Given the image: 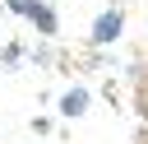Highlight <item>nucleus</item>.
<instances>
[{"instance_id": "obj_1", "label": "nucleus", "mask_w": 148, "mask_h": 144, "mask_svg": "<svg viewBox=\"0 0 148 144\" xmlns=\"http://www.w3.org/2000/svg\"><path fill=\"white\" fill-rule=\"evenodd\" d=\"M5 9H14V14H23V19H32L37 23V33L42 37H56V9L51 5H42V0H5Z\"/></svg>"}, {"instance_id": "obj_2", "label": "nucleus", "mask_w": 148, "mask_h": 144, "mask_svg": "<svg viewBox=\"0 0 148 144\" xmlns=\"http://www.w3.org/2000/svg\"><path fill=\"white\" fill-rule=\"evenodd\" d=\"M120 28H125V14H120V9H102V14L92 19V42H97V46H111V42L120 37Z\"/></svg>"}, {"instance_id": "obj_3", "label": "nucleus", "mask_w": 148, "mask_h": 144, "mask_svg": "<svg viewBox=\"0 0 148 144\" xmlns=\"http://www.w3.org/2000/svg\"><path fill=\"white\" fill-rule=\"evenodd\" d=\"M88 102H92V93H88V88H69V93L60 98V116H83V111H88Z\"/></svg>"}, {"instance_id": "obj_4", "label": "nucleus", "mask_w": 148, "mask_h": 144, "mask_svg": "<svg viewBox=\"0 0 148 144\" xmlns=\"http://www.w3.org/2000/svg\"><path fill=\"white\" fill-rule=\"evenodd\" d=\"M18 56H23V51H18V46H14V42H9V46H5V51H0V60H5V65H14V60H18Z\"/></svg>"}, {"instance_id": "obj_5", "label": "nucleus", "mask_w": 148, "mask_h": 144, "mask_svg": "<svg viewBox=\"0 0 148 144\" xmlns=\"http://www.w3.org/2000/svg\"><path fill=\"white\" fill-rule=\"evenodd\" d=\"M143 121H148V98H143Z\"/></svg>"}, {"instance_id": "obj_6", "label": "nucleus", "mask_w": 148, "mask_h": 144, "mask_svg": "<svg viewBox=\"0 0 148 144\" xmlns=\"http://www.w3.org/2000/svg\"><path fill=\"white\" fill-rule=\"evenodd\" d=\"M0 9H5V0H0Z\"/></svg>"}]
</instances>
